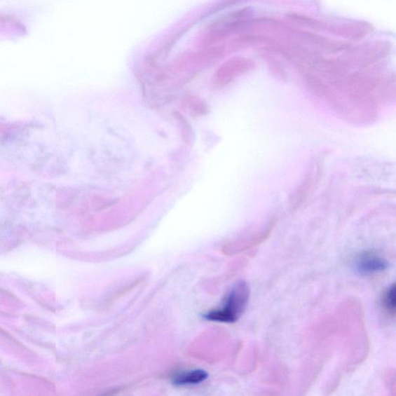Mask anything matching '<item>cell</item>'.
<instances>
[{"instance_id":"1","label":"cell","mask_w":396,"mask_h":396,"mask_svg":"<svg viewBox=\"0 0 396 396\" xmlns=\"http://www.w3.org/2000/svg\"><path fill=\"white\" fill-rule=\"evenodd\" d=\"M250 296V289L247 283L238 282L230 291L224 308L207 313L205 318L219 322L234 323L243 315L248 305Z\"/></svg>"},{"instance_id":"2","label":"cell","mask_w":396,"mask_h":396,"mask_svg":"<svg viewBox=\"0 0 396 396\" xmlns=\"http://www.w3.org/2000/svg\"><path fill=\"white\" fill-rule=\"evenodd\" d=\"M356 268L364 275H370L384 272L388 267L386 259L378 253L373 251L365 252L356 260Z\"/></svg>"},{"instance_id":"3","label":"cell","mask_w":396,"mask_h":396,"mask_svg":"<svg viewBox=\"0 0 396 396\" xmlns=\"http://www.w3.org/2000/svg\"><path fill=\"white\" fill-rule=\"evenodd\" d=\"M245 62L243 59L230 60L225 64H223L218 72L216 74L215 81L218 85L227 83L233 78L237 71L243 68Z\"/></svg>"},{"instance_id":"4","label":"cell","mask_w":396,"mask_h":396,"mask_svg":"<svg viewBox=\"0 0 396 396\" xmlns=\"http://www.w3.org/2000/svg\"><path fill=\"white\" fill-rule=\"evenodd\" d=\"M207 377L208 374L204 370H193L175 377L174 383L177 385H197L203 383Z\"/></svg>"},{"instance_id":"5","label":"cell","mask_w":396,"mask_h":396,"mask_svg":"<svg viewBox=\"0 0 396 396\" xmlns=\"http://www.w3.org/2000/svg\"><path fill=\"white\" fill-rule=\"evenodd\" d=\"M383 303L385 310L390 315L395 317V284L388 287L383 295Z\"/></svg>"}]
</instances>
